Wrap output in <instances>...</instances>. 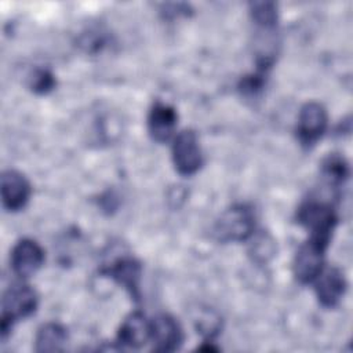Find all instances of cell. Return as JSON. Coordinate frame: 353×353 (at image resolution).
<instances>
[{
  "label": "cell",
  "mask_w": 353,
  "mask_h": 353,
  "mask_svg": "<svg viewBox=\"0 0 353 353\" xmlns=\"http://www.w3.org/2000/svg\"><path fill=\"white\" fill-rule=\"evenodd\" d=\"M37 307V294L26 284L10 287L1 299V338L6 339L11 331L12 323L30 316Z\"/></svg>",
  "instance_id": "6da1fadb"
},
{
  "label": "cell",
  "mask_w": 353,
  "mask_h": 353,
  "mask_svg": "<svg viewBox=\"0 0 353 353\" xmlns=\"http://www.w3.org/2000/svg\"><path fill=\"white\" fill-rule=\"evenodd\" d=\"M255 228L252 210L245 204H236L228 208L215 222L214 234L219 241L247 240Z\"/></svg>",
  "instance_id": "7a4b0ae2"
},
{
  "label": "cell",
  "mask_w": 353,
  "mask_h": 353,
  "mask_svg": "<svg viewBox=\"0 0 353 353\" xmlns=\"http://www.w3.org/2000/svg\"><path fill=\"white\" fill-rule=\"evenodd\" d=\"M296 218L298 222L310 232V236L327 243H330L331 233L338 221L331 204L314 199L306 200L301 204L296 212Z\"/></svg>",
  "instance_id": "3957f363"
},
{
  "label": "cell",
  "mask_w": 353,
  "mask_h": 353,
  "mask_svg": "<svg viewBox=\"0 0 353 353\" xmlns=\"http://www.w3.org/2000/svg\"><path fill=\"white\" fill-rule=\"evenodd\" d=\"M327 245V241L310 236L309 240L299 247L292 263L294 276L299 283L309 284L314 281V279L323 270Z\"/></svg>",
  "instance_id": "277c9868"
},
{
  "label": "cell",
  "mask_w": 353,
  "mask_h": 353,
  "mask_svg": "<svg viewBox=\"0 0 353 353\" xmlns=\"http://www.w3.org/2000/svg\"><path fill=\"white\" fill-rule=\"evenodd\" d=\"M172 161L181 175H192L201 167V149L193 130H183L175 137L172 143Z\"/></svg>",
  "instance_id": "5b68a950"
},
{
  "label": "cell",
  "mask_w": 353,
  "mask_h": 353,
  "mask_svg": "<svg viewBox=\"0 0 353 353\" xmlns=\"http://www.w3.org/2000/svg\"><path fill=\"white\" fill-rule=\"evenodd\" d=\"M327 110L319 102L305 103L298 114L296 135L303 146L314 145L327 128Z\"/></svg>",
  "instance_id": "8992f818"
},
{
  "label": "cell",
  "mask_w": 353,
  "mask_h": 353,
  "mask_svg": "<svg viewBox=\"0 0 353 353\" xmlns=\"http://www.w3.org/2000/svg\"><path fill=\"white\" fill-rule=\"evenodd\" d=\"M150 341L156 352H174L183 341L179 323L170 314H159L150 321Z\"/></svg>",
  "instance_id": "52a82bcc"
},
{
  "label": "cell",
  "mask_w": 353,
  "mask_h": 353,
  "mask_svg": "<svg viewBox=\"0 0 353 353\" xmlns=\"http://www.w3.org/2000/svg\"><path fill=\"white\" fill-rule=\"evenodd\" d=\"M44 262L43 248L30 239L19 240L11 251V268L22 279L34 274Z\"/></svg>",
  "instance_id": "ba28073f"
},
{
  "label": "cell",
  "mask_w": 353,
  "mask_h": 353,
  "mask_svg": "<svg viewBox=\"0 0 353 353\" xmlns=\"http://www.w3.org/2000/svg\"><path fill=\"white\" fill-rule=\"evenodd\" d=\"M0 190L3 207L8 211L23 208L32 192L28 179L15 170H7L1 174Z\"/></svg>",
  "instance_id": "9c48e42d"
},
{
  "label": "cell",
  "mask_w": 353,
  "mask_h": 353,
  "mask_svg": "<svg viewBox=\"0 0 353 353\" xmlns=\"http://www.w3.org/2000/svg\"><path fill=\"white\" fill-rule=\"evenodd\" d=\"M316 280V295L319 302L325 307L335 306L345 294L346 280L338 268L323 269Z\"/></svg>",
  "instance_id": "30bf717a"
},
{
  "label": "cell",
  "mask_w": 353,
  "mask_h": 353,
  "mask_svg": "<svg viewBox=\"0 0 353 353\" xmlns=\"http://www.w3.org/2000/svg\"><path fill=\"white\" fill-rule=\"evenodd\" d=\"M150 339V321L141 312L128 314L117 332V341L121 346L141 347Z\"/></svg>",
  "instance_id": "8fae6325"
},
{
  "label": "cell",
  "mask_w": 353,
  "mask_h": 353,
  "mask_svg": "<svg viewBox=\"0 0 353 353\" xmlns=\"http://www.w3.org/2000/svg\"><path fill=\"white\" fill-rule=\"evenodd\" d=\"M176 112L170 105L156 102L148 116V130L150 137L157 142H165L171 138L176 127Z\"/></svg>",
  "instance_id": "7c38bea8"
},
{
  "label": "cell",
  "mask_w": 353,
  "mask_h": 353,
  "mask_svg": "<svg viewBox=\"0 0 353 353\" xmlns=\"http://www.w3.org/2000/svg\"><path fill=\"white\" fill-rule=\"evenodd\" d=\"M141 263L134 258H120L110 268L105 270L119 284L124 285L134 298L139 296V279H141Z\"/></svg>",
  "instance_id": "4fadbf2b"
},
{
  "label": "cell",
  "mask_w": 353,
  "mask_h": 353,
  "mask_svg": "<svg viewBox=\"0 0 353 353\" xmlns=\"http://www.w3.org/2000/svg\"><path fill=\"white\" fill-rule=\"evenodd\" d=\"M68 341L66 330L58 323L41 325L36 335V352H61Z\"/></svg>",
  "instance_id": "5bb4252c"
},
{
  "label": "cell",
  "mask_w": 353,
  "mask_h": 353,
  "mask_svg": "<svg viewBox=\"0 0 353 353\" xmlns=\"http://www.w3.org/2000/svg\"><path fill=\"white\" fill-rule=\"evenodd\" d=\"M347 172L349 170L345 159L336 153H332L328 157H325L321 164L323 178L330 185H335V186L341 185L347 178Z\"/></svg>",
  "instance_id": "9a60e30c"
},
{
  "label": "cell",
  "mask_w": 353,
  "mask_h": 353,
  "mask_svg": "<svg viewBox=\"0 0 353 353\" xmlns=\"http://www.w3.org/2000/svg\"><path fill=\"white\" fill-rule=\"evenodd\" d=\"M251 17L254 22L263 30H270L276 26L277 11L276 4L272 1H255L250 4Z\"/></svg>",
  "instance_id": "2e32d148"
},
{
  "label": "cell",
  "mask_w": 353,
  "mask_h": 353,
  "mask_svg": "<svg viewBox=\"0 0 353 353\" xmlns=\"http://www.w3.org/2000/svg\"><path fill=\"white\" fill-rule=\"evenodd\" d=\"M55 85L54 74L47 69H36L29 77V87L36 94H47Z\"/></svg>",
  "instance_id": "e0dca14e"
},
{
  "label": "cell",
  "mask_w": 353,
  "mask_h": 353,
  "mask_svg": "<svg viewBox=\"0 0 353 353\" xmlns=\"http://www.w3.org/2000/svg\"><path fill=\"white\" fill-rule=\"evenodd\" d=\"M265 84V79H263V72L258 70L256 73L244 76L239 84V90L244 94V95H255L258 94L262 87Z\"/></svg>",
  "instance_id": "ac0fdd59"
}]
</instances>
